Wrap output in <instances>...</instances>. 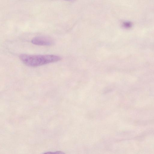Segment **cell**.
<instances>
[{
  "instance_id": "1",
  "label": "cell",
  "mask_w": 154,
  "mask_h": 154,
  "mask_svg": "<svg viewBox=\"0 0 154 154\" xmlns=\"http://www.w3.org/2000/svg\"><path fill=\"white\" fill-rule=\"evenodd\" d=\"M21 60L26 65L37 67L58 61L61 59L58 56L54 55H29L21 54L19 56Z\"/></svg>"
},
{
  "instance_id": "2",
  "label": "cell",
  "mask_w": 154,
  "mask_h": 154,
  "mask_svg": "<svg viewBox=\"0 0 154 154\" xmlns=\"http://www.w3.org/2000/svg\"><path fill=\"white\" fill-rule=\"evenodd\" d=\"M31 42L35 45L41 46H50L54 43L52 38L45 36L35 37L32 39Z\"/></svg>"
},
{
  "instance_id": "3",
  "label": "cell",
  "mask_w": 154,
  "mask_h": 154,
  "mask_svg": "<svg viewBox=\"0 0 154 154\" xmlns=\"http://www.w3.org/2000/svg\"><path fill=\"white\" fill-rule=\"evenodd\" d=\"M132 23L130 21H125L122 23V26L126 29L130 28L132 27Z\"/></svg>"
},
{
  "instance_id": "4",
  "label": "cell",
  "mask_w": 154,
  "mask_h": 154,
  "mask_svg": "<svg viewBox=\"0 0 154 154\" xmlns=\"http://www.w3.org/2000/svg\"><path fill=\"white\" fill-rule=\"evenodd\" d=\"M46 153V154H64V152H62L60 151H56L54 152H48L45 153Z\"/></svg>"
},
{
  "instance_id": "5",
  "label": "cell",
  "mask_w": 154,
  "mask_h": 154,
  "mask_svg": "<svg viewBox=\"0 0 154 154\" xmlns=\"http://www.w3.org/2000/svg\"><path fill=\"white\" fill-rule=\"evenodd\" d=\"M65 0L70 1V0Z\"/></svg>"
}]
</instances>
